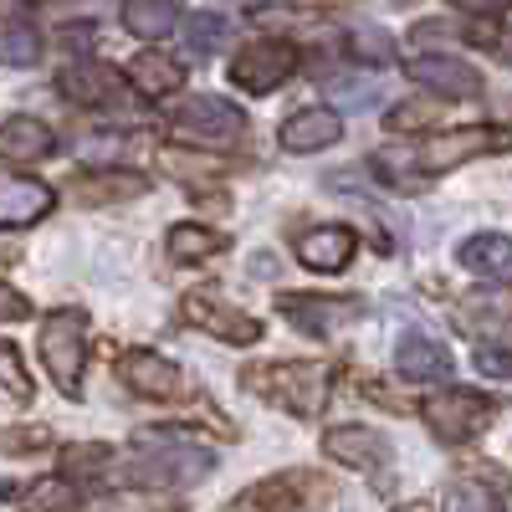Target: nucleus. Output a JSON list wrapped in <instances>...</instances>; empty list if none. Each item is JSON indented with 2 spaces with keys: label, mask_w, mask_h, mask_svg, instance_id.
I'll return each mask as SVG.
<instances>
[{
  "label": "nucleus",
  "mask_w": 512,
  "mask_h": 512,
  "mask_svg": "<svg viewBox=\"0 0 512 512\" xmlns=\"http://www.w3.org/2000/svg\"><path fill=\"white\" fill-rule=\"evenodd\" d=\"M123 77L134 82L144 98H169V93L185 88V67L169 62V57H159V52H139L134 62L123 67Z\"/></svg>",
  "instance_id": "412c9836"
},
{
  "label": "nucleus",
  "mask_w": 512,
  "mask_h": 512,
  "mask_svg": "<svg viewBox=\"0 0 512 512\" xmlns=\"http://www.w3.org/2000/svg\"><path fill=\"white\" fill-rule=\"evenodd\" d=\"M425 425H431V436L446 441V446H461L487 431L492 420V400L477 395V390H436L431 400H425Z\"/></svg>",
  "instance_id": "20e7f679"
},
{
  "label": "nucleus",
  "mask_w": 512,
  "mask_h": 512,
  "mask_svg": "<svg viewBox=\"0 0 512 512\" xmlns=\"http://www.w3.org/2000/svg\"><path fill=\"white\" fill-rule=\"evenodd\" d=\"M395 512H431V507H425V502H405V507H395Z\"/></svg>",
  "instance_id": "ea45409f"
},
{
  "label": "nucleus",
  "mask_w": 512,
  "mask_h": 512,
  "mask_svg": "<svg viewBox=\"0 0 512 512\" xmlns=\"http://www.w3.org/2000/svg\"><path fill=\"white\" fill-rule=\"evenodd\" d=\"M180 11H185V0H123V26L144 41H159L175 31Z\"/></svg>",
  "instance_id": "4be33fe9"
},
{
  "label": "nucleus",
  "mask_w": 512,
  "mask_h": 512,
  "mask_svg": "<svg viewBox=\"0 0 512 512\" xmlns=\"http://www.w3.org/2000/svg\"><path fill=\"white\" fill-rule=\"evenodd\" d=\"M21 507L26 512H72V487L62 477H41L36 487L21 492Z\"/></svg>",
  "instance_id": "c756f323"
},
{
  "label": "nucleus",
  "mask_w": 512,
  "mask_h": 512,
  "mask_svg": "<svg viewBox=\"0 0 512 512\" xmlns=\"http://www.w3.org/2000/svg\"><path fill=\"white\" fill-rule=\"evenodd\" d=\"M82 333H88V313L82 308H62L41 323V364H47V374L62 384L67 400L82 395V359H88Z\"/></svg>",
  "instance_id": "7ed1b4c3"
},
{
  "label": "nucleus",
  "mask_w": 512,
  "mask_h": 512,
  "mask_svg": "<svg viewBox=\"0 0 512 512\" xmlns=\"http://www.w3.org/2000/svg\"><path fill=\"white\" fill-rule=\"evenodd\" d=\"M349 52H354V62L384 67V62H395V36L379 31V26H354L349 31Z\"/></svg>",
  "instance_id": "cd10ccee"
},
{
  "label": "nucleus",
  "mask_w": 512,
  "mask_h": 512,
  "mask_svg": "<svg viewBox=\"0 0 512 512\" xmlns=\"http://www.w3.org/2000/svg\"><path fill=\"white\" fill-rule=\"evenodd\" d=\"M323 451L333 461L354 466V472H369L374 482H384V472H390V461H395L390 441H384L379 431H369V425H333V431L323 436Z\"/></svg>",
  "instance_id": "9b49d317"
},
{
  "label": "nucleus",
  "mask_w": 512,
  "mask_h": 512,
  "mask_svg": "<svg viewBox=\"0 0 512 512\" xmlns=\"http://www.w3.org/2000/svg\"><path fill=\"white\" fill-rule=\"evenodd\" d=\"M108 461H113V451L98 446V441L67 446V451H62V472H67V477H82V482H103V466H108Z\"/></svg>",
  "instance_id": "c85d7f7f"
},
{
  "label": "nucleus",
  "mask_w": 512,
  "mask_h": 512,
  "mask_svg": "<svg viewBox=\"0 0 512 512\" xmlns=\"http://www.w3.org/2000/svg\"><path fill=\"white\" fill-rule=\"evenodd\" d=\"M441 118V103H431V98H410V103H400V108H390V134H415V128H431Z\"/></svg>",
  "instance_id": "2f4dec72"
},
{
  "label": "nucleus",
  "mask_w": 512,
  "mask_h": 512,
  "mask_svg": "<svg viewBox=\"0 0 512 512\" xmlns=\"http://www.w3.org/2000/svg\"><path fill=\"white\" fill-rule=\"evenodd\" d=\"M231 241H226V231H210V226H175L169 231V256L175 262H185V267H195V262H205V256H216V251H226Z\"/></svg>",
  "instance_id": "b1692460"
},
{
  "label": "nucleus",
  "mask_w": 512,
  "mask_h": 512,
  "mask_svg": "<svg viewBox=\"0 0 512 512\" xmlns=\"http://www.w3.org/2000/svg\"><path fill=\"white\" fill-rule=\"evenodd\" d=\"M118 379H123L134 395H144V400H185V395H190L185 369H180L175 359L154 354V349H128V354L118 359Z\"/></svg>",
  "instance_id": "423d86ee"
},
{
  "label": "nucleus",
  "mask_w": 512,
  "mask_h": 512,
  "mask_svg": "<svg viewBox=\"0 0 512 512\" xmlns=\"http://www.w3.org/2000/svg\"><path fill=\"white\" fill-rule=\"evenodd\" d=\"M292 72H297V47H287V41H251L231 62V82L246 93H272Z\"/></svg>",
  "instance_id": "9d476101"
},
{
  "label": "nucleus",
  "mask_w": 512,
  "mask_h": 512,
  "mask_svg": "<svg viewBox=\"0 0 512 512\" xmlns=\"http://www.w3.org/2000/svg\"><path fill=\"white\" fill-rule=\"evenodd\" d=\"M354 246H359V236L349 226H313L303 241H297V262H303L308 272H344Z\"/></svg>",
  "instance_id": "2eb2a0df"
},
{
  "label": "nucleus",
  "mask_w": 512,
  "mask_h": 512,
  "mask_svg": "<svg viewBox=\"0 0 512 512\" xmlns=\"http://www.w3.org/2000/svg\"><path fill=\"white\" fill-rule=\"evenodd\" d=\"M451 6H461V11H487V16H497L507 0H451Z\"/></svg>",
  "instance_id": "58836bf2"
},
{
  "label": "nucleus",
  "mask_w": 512,
  "mask_h": 512,
  "mask_svg": "<svg viewBox=\"0 0 512 512\" xmlns=\"http://www.w3.org/2000/svg\"><path fill=\"white\" fill-rule=\"evenodd\" d=\"M338 139H344V118H338L333 108H303V113H292L282 123V149L287 154H318Z\"/></svg>",
  "instance_id": "4468645a"
},
{
  "label": "nucleus",
  "mask_w": 512,
  "mask_h": 512,
  "mask_svg": "<svg viewBox=\"0 0 512 512\" xmlns=\"http://www.w3.org/2000/svg\"><path fill=\"white\" fill-rule=\"evenodd\" d=\"M466 41H477V47H497V21H482V26H466Z\"/></svg>",
  "instance_id": "e433bc0d"
},
{
  "label": "nucleus",
  "mask_w": 512,
  "mask_h": 512,
  "mask_svg": "<svg viewBox=\"0 0 512 512\" xmlns=\"http://www.w3.org/2000/svg\"><path fill=\"white\" fill-rule=\"evenodd\" d=\"M0 262H16V246H0Z\"/></svg>",
  "instance_id": "79ce46f5"
},
{
  "label": "nucleus",
  "mask_w": 512,
  "mask_h": 512,
  "mask_svg": "<svg viewBox=\"0 0 512 512\" xmlns=\"http://www.w3.org/2000/svg\"><path fill=\"white\" fill-rule=\"evenodd\" d=\"M57 144V134L41 118H6L0 123V159H16V164H36L47 159Z\"/></svg>",
  "instance_id": "6ab92c4d"
},
{
  "label": "nucleus",
  "mask_w": 512,
  "mask_h": 512,
  "mask_svg": "<svg viewBox=\"0 0 512 512\" xmlns=\"http://www.w3.org/2000/svg\"><path fill=\"white\" fill-rule=\"evenodd\" d=\"M303 6H349V0H303Z\"/></svg>",
  "instance_id": "a19ab883"
},
{
  "label": "nucleus",
  "mask_w": 512,
  "mask_h": 512,
  "mask_svg": "<svg viewBox=\"0 0 512 512\" xmlns=\"http://www.w3.org/2000/svg\"><path fill=\"white\" fill-rule=\"evenodd\" d=\"M395 369L410 384H431V379L451 374V354H446V344H436L431 333H405L400 349H395Z\"/></svg>",
  "instance_id": "dca6fc26"
},
{
  "label": "nucleus",
  "mask_w": 512,
  "mask_h": 512,
  "mask_svg": "<svg viewBox=\"0 0 512 512\" xmlns=\"http://www.w3.org/2000/svg\"><path fill=\"white\" fill-rule=\"evenodd\" d=\"M497 149H507V128H451V134L431 139L415 154V169L420 175H446V169L477 159V154H497Z\"/></svg>",
  "instance_id": "1a4fd4ad"
},
{
  "label": "nucleus",
  "mask_w": 512,
  "mask_h": 512,
  "mask_svg": "<svg viewBox=\"0 0 512 512\" xmlns=\"http://www.w3.org/2000/svg\"><path fill=\"white\" fill-rule=\"evenodd\" d=\"M277 308L292 328H303L308 338H328L338 333L344 323L359 318V303H349V297H308V292H282Z\"/></svg>",
  "instance_id": "f8f14e48"
},
{
  "label": "nucleus",
  "mask_w": 512,
  "mask_h": 512,
  "mask_svg": "<svg viewBox=\"0 0 512 512\" xmlns=\"http://www.w3.org/2000/svg\"><path fill=\"white\" fill-rule=\"evenodd\" d=\"M210 466H216V456L205 446H190L185 436L169 431V425H159V431L134 441L118 482H128V487H190L210 472Z\"/></svg>",
  "instance_id": "f257e3e1"
},
{
  "label": "nucleus",
  "mask_w": 512,
  "mask_h": 512,
  "mask_svg": "<svg viewBox=\"0 0 512 512\" xmlns=\"http://www.w3.org/2000/svg\"><path fill=\"white\" fill-rule=\"evenodd\" d=\"M0 390L16 395V400H31V374H26V364L11 344H0Z\"/></svg>",
  "instance_id": "72a5a7b5"
},
{
  "label": "nucleus",
  "mask_w": 512,
  "mask_h": 512,
  "mask_svg": "<svg viewBox=\"0 0 512 512\" xmlns=\"http://www.w3.org/2000/svg\"><path fill=\"white\" fill-rule=\"evenodd\" d=\"M159 169L164 175H180L190 185H216L226 175V159L216 154H190V149H159Z\"/></svg>",
  "instance_id": "393cba45"
},
{
  "label": "nucleus",
  "mask_w": 512,
  "mask_h": 512,
  "mask_svg": "<svg viewBox=\"0 0 512 512\" xmlns=\"http://www.w3.org/2000/svg\"><path fill=\"white\" fill-rule=\"evenodd\" d=\"M323 88H328V98H338L344 108H369L379 98V82H369V77H328Z\"/></svg>",
  "instance_id": "473e14b6"
},
{
  "label": "nucleus",
  "mask_w": 512,
  "mask_h": 512,
  "mask_svg": "<svg viewBox=\"0 0 512 512\" xmlns=\"http://www.w3.org/2000/svg\"><path fill=\"white\" fill-rule=\"evenodd\" d=\"M93 36H98V31H93L88 21H82V26H67V31H62V41H67V47H88Z\"/></svg>",
  "instance_id": "4c0bfd02"
},
{
  "label": "nucleus",
  "mask_w": 512,
  "mask_h": 512,
  "mask_svg": "<svg viewBox=\"0 0 512 512\" xmlns=\"http://www.w3.org/2000/svg\"><path fill=\"white\" fill-rule=\"evenodd\" d=\"M236 512H333V487L308 472H287L272 482H256L236 502Z\"/></svg>",
  "instance_id": "39448f33"
},
{
  "label": "nucleus",
  "mask_w": 512,
  "mask_h": 512,
  "mask_svg": "<svg viewBox=\"0 0 512 512\" xmlns=\"http://www.w3.org/2000/svg\"><path fill=\"white\" fill-rule=\"evenodd\" d=\"M405 72H410V82H420V88H431V93H441V98H477L482 93V77H477V67L472 62H456V57H415V62H405Z\"/></svg>",
  "instance_id": "ddd939ff"
},
{
  "label": "nucleus",
  "mask_w": 512,
  "mask_h": 512,
  "mask_svg": "<svg viewBox=\"0 0 512 512\" xmlns=\"http://www.w3.org/2000/svg\"><path fill=\"white\" fill-rule=\"evenodd\" d=\"M226 36H231V21H221L216 11H195L185 21V47L195 57H210V52H221L226 47Z\"/></svg>",
  "instance_id": "a878e982"
},
{
  "label": "nucleus",
  "mask_w": 512,
  "mask_h": 512,
  "mask_svg": "<svg viewBox=\"0 0 512 512\" xmlns=\"http://www.w3.org/2000/svg\"><path fill=\"white\" fill-rule=\"evenodd\" d=\"M144 195V175H134V169H108V175H82L72 185V200L82 205H113V200H134Z\"/></svg>",
  "instance_id": "5701e85b"
},
{
  "label": "nucleus",
  "mask_w": 512,
  "mask_h": 512,
  "mask_svg": "<svg viewBox=\"0 0 512 512\" xmlns=\"http://www.w3.org/2000/svg\"><path fill=\"white\" fill-rule=\"evenodd\" d=\"M57 205V190L41 180H6L0 185V226H31Z\"/></svg>",
  "instance_id": "f3484780"
},
{
  "label": "nucleus",
  "mask_w": 512,
  "mask_h": 512,
  "mask_svg": "<svg viewBox=\"0 0 512 512\" xmlns=\"http://www.w3.org/2000/svg\"><path fill=\"white\" fill-rule=\"evenodd\" d=\"M180 313H185V323L205 328L210 338H226V344H256V338H262V323H256L251 313H241V308H231L216 287L190 292L180 303Z\"/></svg>",
  "instance_id": "6e6552de"
},
{
  "label": "nucleus",
  "mask_w": 512,
  "mask_h": 512,
  "mask_svg": "<svg viewBox=\"0 0 512 512\" xmlns=\"http://www.w3.org/2000/svg\"><path fill=\"white\" fill-rule=\"evenodd\" d=\"M461 267L472 272V277H482V282H492V287H502L512 277V241L497 236V231L472 236V241L461 246Z\"/></svg>",
  "instance_id": "aec40b11"
},
{
  "label": "nucleus",
  "mask_w": 512,
  "mask_h": 512,
  "mask_svg": "<svg viewBox=\"0 0 512 512\" xmlns=\"http://www.w3.org/2000/svg\"><path fill=\"white\" fill-rule=\"evenodd\" d=\"M477 369H482V374H492V379H507V374H512V364H507L502 344H482V349H477Z\"/></svg>",
  "instance_id": "f704fd0d"
},
{
  "label": "nucleus",
  "mask_w": 512,
  "mask_h": 512,
  "mask_svg": "<svg viewBox=\"0 0 512 512\" xmlns=\"http://www.w3.org/2000/svg\"><path fill=\"white\" fill-rule=\"evenodd\" d=\"M175 128L195 144H231L246 134V113L216 93H200V98H185L180 113H175Z\"/></svg>",
  "instance_id": "0eeeda50"
},
{
  "label": "nucleus",
  "mask_w": 512,
  "mask_h": 512,
  "mask_svg": "<svg viewBox=\"0 0 512 512\" xmlns=\"http://www.w3.org/2000/svg\"><path fill=\"white\" fill-rule=\"evenodd\" d=\"M36 57H41V36L31 26L0 31V62H6V67H31Z\"/></svg>",
  "instance_id": "7c9ffc66"
},
{
  "label": "nucleus",
  "mask_w": 512,
  "mask_h": 512,
  "mask_svg": "<svg viewBox=\"0 0 512 512\" xmlns=\"http://www.w3.org/2000/svg\"><path fill=\"white\" fill-rule=\"evenodd\" d=\"M441 512H502V497L482 482H451L441 497Z\"/></svg>",
  "instance_id": "bb28decb"
},
{
  "label": "nucleus",
  "mask_w": 512,
  "mask_h": 512,
  "mask_svg": "<svg viewBox=\"0 0 512 512\" xmlns=\"http://www.w3.org/2000/svg\"><path fill=\"white\" fill-rule=\"evenodd\" d=\"M57 88H62V98H72V103H88V108L118 103V77H113L103 62H72V67H62Z\"/></svg>",
  "instance_id": "a211bd4d"
},
{
  "label": "nucleus",
  "mask_w": 512,
  "mask_h": 512,
  "mask_svg": "<svg viewBox=\"0 0 512 512\" xmlns=\"http://www.w3.org/2000/svg\"><path fill=\"white\" fill-rule=\"evenodd\" d=\"M31 313V303L21 292H11V287H0V323H21Z\"/></svg>",
  "instance_id": "c9c22d12"
},
{
  "label": "nucleus",
  "mask_w": 512,
  "mask_h": 512,
  "mask_svg": "<svg viewBox=\"0 0 512 512\" xmlns=\"http://www.w3.org/2000/svg\"><path fill=\"white\" fill-rule=\"evenodd\" d=\"M246 384H256V395L292 410V415H318L328 405V369L308 359H287L267 369H246Z\"/></svg>",
  "instance_id": "f03ea898"
}]
</instances>
